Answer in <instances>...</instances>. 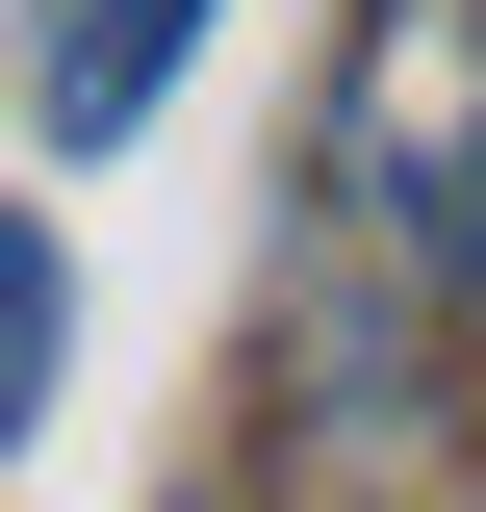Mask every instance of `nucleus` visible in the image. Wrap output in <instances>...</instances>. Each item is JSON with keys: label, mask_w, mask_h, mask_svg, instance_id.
Returning <instances> with one entry per match:
<instances>
[{"label": "nucleus", "mask_w": 486, "mask_h": 512, "mask_svg": "<svg viewBox=\"0 0 486 512\" xmlns=\"http://www.w3.org/2000/svg\"><path fill=\"white\" fill-rule=\"evenodd\" d=\"M205 26H231V0H77V26H52V77H26V103H52V154H103V128H154Z\"/></svg>", "instance_id": "f257e3e1"}, {"label": "nucleus", "mask_w": 486, "mask_h": 512, "mask_svg": "<svg viewBox=\"0 0 486 512\" xmlns=\"http://www.w3.org/2000/svg\"><path fill=\"white\" fill-rule=\"evenodd\" d=\"M52 308H77V282H52V231H26V205H0V436H26V410H52Z\"/></svg>", "instance_id": "f03ea898"}, {"label": "nucleus", "mask_w": 486, "mask_h": 512, "mask_svg": "<svg viewBox=\"0 0 486 512\" xmlns=\"http://www.w3.org/2000/svg\"><path fill=\"white\" fill-rule=\"evenodd\" d=\"M435 282H461V333H486V128H461V180H435Z\"/></svg>", "instance_id": "7ed1b4c3"}]
</instances>
